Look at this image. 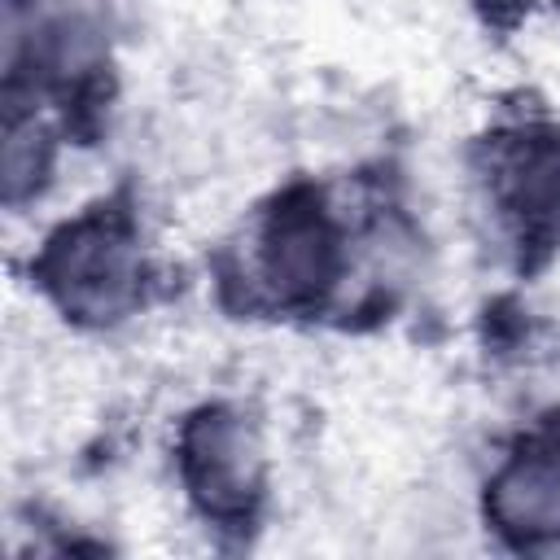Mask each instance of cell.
Wrapping results in <instances>:
<instances>
[{"instance_id":"6","label":"cell","mask_w":560,"mask_h":560,"mask_svg":"<svg viewBox=\"0 0 560 560\" xmlns=\"http://www.w3.org/2000/svg\"><path fill=\"white\" fill-rule=\"evenodd\" d=\"M52 166V136L35 114H9L4 127V201H26Z\"/></svg>"},{"instance_id":"4","label":"cell","mask_w":560,"mask_h":560,"mask_svg":"<svg viewBox=\"0 0 560 560\" xmlns=\"http://www.w3.org/2000/svg\"><path fill=\"white\" fill-rule=\"evenodd\" d=\"M486 188L521 245H560V131H521L490 144Z\"/></svg>"},{"instance_id":"2","label":"cell","mask_w":560,"mask_h":560,"mask_svg":"<svg viewBox=\"0 0 560 560\" xmlns=\"http://www.w3.org/2000/svg\"><path fill=\"white\" fill-rule=\"evenodd\" d=\"M249 271L254 284L284 311H311L337 289L346 271L341 228L319 192L289 188L271 201V210H262L249 245Z\"/></svg>"},{"instance_id":"1","label":"cell","mask_w":560,"mask_h":560,"mask_svg":"<svg viewBox=\"0 0 560 560\" xmlns=\"http://www.w3.org/2000/svg\"><path fill=\"white\" fill-rule=\"evenodd\" d=\"M44 298L74 324L105 328L144 298V245L127 210L96 206L61 223L31 262Z\"/></svg>"},{"instance_id":"3","label":"cell","mask_w":560,"mask_h":560,"mask_svg":"<svg viewBox=\"0 0 560 560\" xmlns=\"http://www.w3.org/2000/svg\"><path fill=\"white\" fill-rule=\"evenodd\" d=\"M175 464L188 499L214 525H249L267 494V451L241 407L210 402L179 424Z\"/></svg>"},{"instance_id":"5","label":"cell","mask_w":560,"mask_h":560,"mask_svg":"<svg viewBox=\"0 0 560 560\" xmlns=\"http://www.w3.org/2000/svg\"><path fill=\"white\" fill-rule=\"evenodd\" d=\"M486 521L516 547H560V442L525 446L494 468Z\"/></svg>"}]
</instances>
